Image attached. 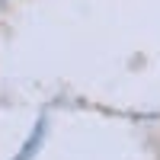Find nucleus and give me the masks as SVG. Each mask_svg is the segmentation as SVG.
Instances as JSON below:
<instances>
[]
</instances>
